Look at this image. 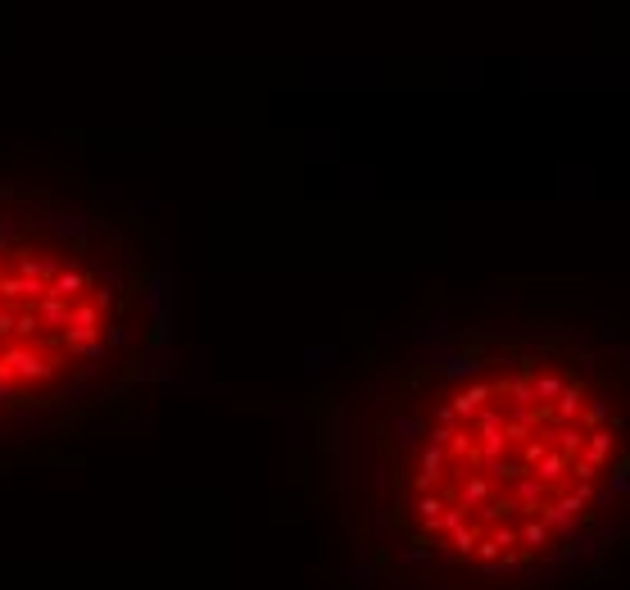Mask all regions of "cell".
Listing matches in <instances>:
<instances>
[{
	"label": "cell",
	"mask_w": 630,
	"mask_h": 590,
	"mask_svg": "<svg viewBox=\"0 0 630 590\" xmlns=\"http://www.w3.org/2000/svg\"><path fill=\"white\" fill-rule=\"evenodd\" d=\"M626 400L599 332L531 309L354 350L304 409L381 590H580L626 540Z\"/></svg>",
	"instance_id": "obj_1"
},
{
	"label": "cell",
	"mask_w": 630,
	"mask_h": 590,
	"mask_svg": "<svg viewBox=\"0 0 630 590\" xmlns=\"http://www.w3.org/2000/svg\"><path fill=\"white\" fill-rule=\"evenodd\" d=\"M173 287L136 223L0 182V468L55 459L168 368Z\"/></svg>",
	"instance_id": "obj_2"
}]
</instances>
